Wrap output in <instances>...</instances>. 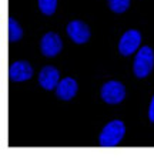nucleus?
<instances>
[{"instance_id":"1","label":"nucleus","mask_w":154,"mask_h":158,"mask_svg":"<svg viewBox=\"0 0 154 158\" xmlns=\"http://www.w3.org/2000/svg\"><path fill=\"white\" fill-rule=\"evenodd\" d=\"M126 134V127L123 121L114 120L101 130L99 137V143L101 147H116Z\"/></svg>"},{"instance_id":"2","label":"nucleus","mask_w":154,"mask_h":158,"mask_svg":"<svg viewBox=\"0 0 154 158\" xmlns=\"http://www.w3.org/2000/svg\"><path fill=\"white\" fill-rule=\"evenodd\" d=\"M154 67V52L148 46H144L139 50L137 56L134 57V66L133 70L139 78H144L151 73Z\"/></svg>"},{"instance_id":"3","label":"nucleus","mask_w":154,"mask_h":158,"mask_svg":"<svg viewBox=\"0 0 154 158\" xmlns=\"http://www.w3.org/2000/svg\"><path fill=\"white\" fill-rule=\"evenodd\" d=\"M100 96L107 104H118L126 97V87L120 81H107L100 90Z\"/></svg>"},{"instance_id":"4","label":"nucleus","mask_w":154,"mask_h":158,"mask_svg":"<svg viewBox=\"0 0 154 158\" xmlns=\"http://www.w3.org/2000/svg\"><path fill=\"white\" fill-rule=\"evenodd\" d=\"M141 43V34L139 30H127L120 39L118 52L123 56H131Z\"/></svg>"},{"instance_id":"5","label":"nucleus","mask_w":154,"mask_h":158,"mask_svg":"<svg viewBox=\"0 0 154 158\" xmlns=\"http://www.w3.org/2000/svg\"><path fill=\"white\" fill-rule=\"evenodd\" d=\"M40 48H41V53H43L46 57H54V56H57L62 52L63 41L59 34L50 31V33H46L41 37Z\"/></svg>"},{"instance_id":"6","label":"nucleus","mask_w":154,"mask_h":158,"mask_svg":"<svg viewBox=\"0 0 154 158\" xmlns=\"http://www.w3.org/2000/svg\"><path fill=\"white\" fill-rule=\"evenodd\" d=\"M67 34L77 44H83L90 39V29L81 20H73L67 24Z\"/></svg>"},{"instance_id":"7","label":"nucleus","mask_w":154,"mask_h":158,"mask_svg":"<svg viewBox=\"0 0 154 158\" xmlns=\"http://www.w3.org/2000/svg\"><path fill=\"white\" fill-rule=\"evenodd\" d=\"M60 73L59 70L53 66H46L41 69L40 74H39V83L44 90H54L57 84L60 83Z\"/></svg>"},{"instance_id":"8","label":"nucleus","mask_w":154,"mask_h":158,"mask_svg":"<svg viewBox=\"0 0 154 158\" xmlns=\"http://www.w3.org/2000/svg\"><path fill=\"white\" fill-rule=\"evenodd\" d=\"M9 76L13 81H26L33 76V67L27 61H15L10 66Z\"/></svg>"},{"instance_id":"9","label":"nucleus","mask_w":154,"mask_h":158,"mask_svg":"<svg viewBox=\"0 0 154 158\" xmlns=\"http://www.w3.org/2000/svg\"><path fill=\"white\" fill-rule=\"evenodd\" d=\"M77 88L79 87H77L76 80H73L71 77H66L57 84V87H56V94H57L59 98L64 100V101H69V100H71L76 96Z\"/></svg>"},{"instance_id":"10","label":"nucleus","mask_w":154,"mask_h":158,"mask_svg":"<svg viewBox=\"0 0 154 158\" xmlns=\"http://www.w3.org/2000/svg\"><path fill=\"white\" fill-rule=\"evenodd\" d=\"M23 36V30L19 26V23L16 22L13 17L9 19V39L10 41H17L20 40Z\"/></svg>"},{"instance_id":"11","label":"nucleus","mask_w":154,"mask_h":158,"mask_svg":"<svg viewBox=\"0 0 154 158\" xmlns=\"http://www.w3.org/2000/svg\"><path fill=\"white\" fill-rule=\"evenodd\" d=\"M56 7H57V0H39V9L46 16L54 15Z\"/></svg>"},{"instance_id":"12","label":"nucleus","mask_w":154,"mask_h":158,"mask_svg":"<svg viewBox=\"0 0 154 158\" xmlns=\"http://www.w3.org/2000/svg\"><path fill=\"white\" fill-rule=\"evenodd\" d=\"M109 6L114 13H124L130 6V0H109Z\"/></svg>"},{"instance_id":"13","label":"nucleus","mask_w":154,"mask_h":158,"mask_svg":"<svg viewBox=\"0 0 154 158\" xmlns=\"http://www.w3.org/2000/svg\"><path fill=\"white\" fill-rule=\"evenodd\" d=\"M148 118H150L151 123H154V96H153V98H151L150 108H148Z\"/></svg>"}]
</instances>
